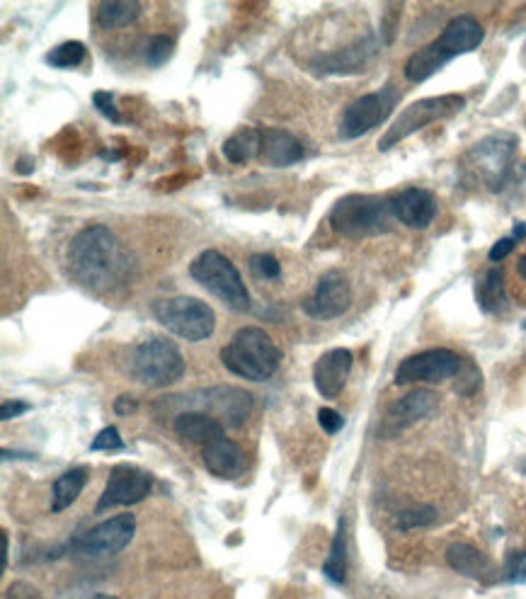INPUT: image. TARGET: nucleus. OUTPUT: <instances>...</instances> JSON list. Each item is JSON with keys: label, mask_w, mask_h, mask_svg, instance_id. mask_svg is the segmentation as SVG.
<instances>
[{"label": "nucleus", "mask_w": 526, "mask_h": 599, "mask_svg": "<svg viewBox=\"0 0 526 599\" xmlns=\"http://www.w3.org/2000/svg\"><path fill=\"white\" fill-rule=\"evenodd\" d=\"M68 270L95 292H110L129 275V255L107 226H88L68 245Z\"/></svg>", "instance_id": "f257e3e1"}, {"label": "nucleus", "mask_w": 526, "mask_h": 599, "mask_svg": "<svg viewBox=\"0 0 526 599\" xmlns=\"http://www.w3.org/2000/svg\"><path fill=\"white\" fill-rule=\"evenodd\" d=\"M483 25L473 15H459L444 27V32L439 34V39H434L432 44L415 51L405 64V78L413 83L430 81L439 68H444L451 59H456L459 54H468L476 51L483 44Z\"/></svg>", "instance_id": "f03ea898"}, {"label": "nucleus", "mask_w": 526, "mask_h": 599, "mask_svg": "<svg viewBox=\"0 0 526 599\" xmlns=\"http://www.w3.org/2000/svg\"><path fill=\"white\" fill-rule=\"evenodd\" d=\"M221 362L245 381H267L279 369L282 352L262 328H240L221 350Z\"/></svg>", "instance_id": "7ed1b4c3"}, {"label": "nucleus", "mask_w": 526, "mask_h": 599, "mask_svg": "<svg viewBox=\"0 0 526 599\" xmlns=\"http://www.w3.org/2000/svg\"><path fill=\"white\" fill-rule=\"evenodd\" d=\"M396 219L391 209V197L379 195H347L330 211V226L345 238H369L391 231Z\"/></svg>", "instance_id": "20e7f679"}, {"label": "nucleus", "mask_w": 526, "mask_h": 599, "mask_svg": "<svg viewBox=\"0 0 526 599\" xmlns=\"http://www.w3.org/2000/svg\"><path fill=\"white\" fill-rule=\"evenodd\" d=\"M190 277L194 282L202 284L204 289H209L214 296H219L231 311H250V294L248 289H245L240 270L221 253V250H202V253L190 262Z\"/></svg>", "instance_id": "39448f33"}, {"label": "nucleus", "mask_w": 526, "mask_h": 599, "mask_svg": "<svg viewBox=\"0 0 526 599\" xmlns=\"http://www.w3.org/2000/svg\"><path fill=\"white\" fill-rule=\"evenodd\" d=\"M156 321L170 333L187 342L207 340L216 328V316L211 306L194 296H170L153 304Z\"/></svg>", "instance_id": "423d86ee"}, {"label": "nucleus", "mask_w": 526, "mask_h": 599, "mask_svg": "<svg viewBox=\"0 0 526 599\" xmlns=\"http://www.w3.org/2000/svg\"><path fill=\"white\" fill-rule=\"evenodd\" d=\"M463 107H466V98L459 93L437 95V98H425L413 102V105H408L398 114L396 122H393L386 134L381 136L379 151H391L393 146H398L400 141L408 139L410 134L430 127V124L439 122V119L454 117V114H459Z\"/></svg>", "instance_id": "0eeeda50"}, {"label": "nucleus", "mask_w": 526, "mask_h": 599, "mask_svg": "<svg viewBox=\"0 0 526 599\" xmlns=\"http://www.w3.org/2000/svg\"><path fill=\"white\" fill-rule=\"evenodd\" d=\"M134 374L141 384L165 389L185 374V359L175 342L168 338H151L144 345L136 347L134 352Z\"/></svg>", "instance_id": "6e6552de"}, {"label": "nucleus", "mask_w": 526, "mask_h": 599, "mask_svg": "<svg viewBox=\"0 0 526 599\" xmlns=\"http://www.w3.org/2000/svg\"><path fill=\"white\" fill-rule=\"evenodd\" d=\"M398 105V90L393 85H383L381 90L362 95L342 112L340 122V136L342 139H359L367 131L376 129L388 119V114H393Z\"/></svg>", "instance_id": "1a4fd4ad"}, {"label": "nucleus", "mask_w": 526, "mask_h": 599, "mask_svg": "<svg viewBox=\"0 0 526 599\" xmlns=\"http://www.w3.org/2000/svg\"><path fill=\"white\" fill-rule=\"evenodd\" d=\"M463 369V359L456 352L444 350V347H434V350L420 352L398 364L396 369V384H439L459 376Z\"/></svg>", "instance_id": "9d476101"}, {"label": "nucleus", "mask_w": 526, "mask_h": 599, "mask_svg": "<svg viewBox=\"0 0 526 599\" xmlns=\"http://www.w3.org/2000/svg\"><path fill=\"white\" fill-rule=\"evenodd\" d=\"M514 151H517V139L510 134H495L480 141L471 148V161L490 190L497 192L505 180L510 178L514 163Z\"/></svg>", "instance_id": "9b49d317"}, {"label": "nucleus", "mask_w": 526, "mask_h": 599, "mask_svg": "<svg viewBox=\"0 0 526 599\" xmlns=\"http://www.w3.org/2000/svg\"><path fill=\"white\" fill-rule=\"evenodd\" d=\"M352 306V287L350 279L342 275L340 270L325 272L318 279L313 294L303 301V313L311 316L313 321H333L340 318L342 313H347V308Z\"/></svg>", "instance_id": "f8f14e48"}, {"label": "nucleus", "mask_w": 526, "mask_h": 599, "mask_svg": "<svg viewBox=\"0 0 526 599\" xmlns=\"http://www.w3.org/2000/svg\"><path fill=\"white\" fill-rule=\"evenodd\" d=\"M136 519L134 515H117L107 522L97 524V527L85 532L76 539V549L85 556H114V553L124 551L129 541L134 539Z\"/></svg>", "instance_id": "ddd939ff"}, {"label": "nucleus", "mask_w": 526, "mask_h": 599, "mask_svg": "<svg viewBox=\"0 0 526 599\" xmlns=\"http://www.w3.org/2000/svg\"><path fill=\"white\" fill-rule=\"evenodd\" d=\"M437 405H439L437 393L430 389H415L405 393V396L398 398L396 403L388 405L386 415H383L379 427V437L400 435V432L408 430V427L415 425V422L430 418L434 410H437Z\"/></svg>", "instance_id": "4468645a"}, {"label": "nucleus", "mask_w": 526, "mask_h": 599, "mask_svg": "<svg viewBox=\"0 0 526 599\" xmlns=\"http://www.w3.org/2000/svg\"><path fill=\"white\" fill-rule=\"evenodd\" d=\"M151 493V476L131 464H117L110 473L105 493L97 500V512H105L117 505H136Z\"/></svg>", "instance_id": "2eb2a0df"}, {"label": "nucleus", "mask_w": 526, "mask_h": 599, "mask_svg": "<svg viewBox=\"0 0 526 599\" xmlns=\"http://www.w3.org/2000/svg\"><path fill=\"white\" fill-rule=\"evenodd\" d=\"M204 408H209V415H214L221 425L240 427L248 415L253 413V396L243 389H231V386H214V389L199 393Z\"/></svg>", "instance_id": "dca6fc26"}, {"label": "nucleus", "mask_w": 526, "mask_h": 599, "mask_svg": "<svg viewBox=\"0 0 526 599\" xmlns=\"http://www.w3.org/2000/svg\"><path fill=\"white\" fill-rule=\"evenodd\" d=\"M379 54V42L376 37H362L359 42L350 44L347 49L335 51V54H325L313 61V71L330 73V76H347V73H357L367 68Z\"/></svg>", "instance_id": "f3484780"}, {"label": "nucleus", "mask_w": 526, "mask_h": 599, "mask_svg": "<svg viewBox=\"0 0 526 599\" xmlns=\"http://www.w3.org/2000/svg\"><path fill=\"white\" fill-rule=\"evenodd\" d=\"M352 372V352L345 347H335V350L325 352L323 357L316 362L313 369V381H316V389L323 398L333 401L345 389L347 379Z\"/></svg>", "instance_id": "a211bd4d"}, {"label": "nucleus", "mask_w": 526, "mask_h": 599, "mask_svg": "<svg viewBox=\"0 0 526 599\" xmlns=\"http://www.w3.org/2000/svg\"><path fill=\"white\" fill-rule=\"evenodd\" d=\"M391 209L396 221L408 228H427L437 216V199L430 190L408 187L391 197Z\"/></svg>", "instance_id": "6ab92c4d"}, {"label": "nucleus", "mask_w": 526, "mask_h": 599, "mask_svg": "<svg viewBox=\"0 0 526 599\" xmlns=\"http://www.w3.org/2000/svg\"><path fill=\"white\" fill-rule=\"evenodd\" d=\"M173 430L182 444H199L209 447L216 439H224V425L209 413H197V410H185L173 422Z\"/></svg>", "instance_id": "aec40b11"}, {"label": "nucleus", "mask_w": 526, "mask_h": 599, "mask_svg": "<svg viewBox=\"0 0 526 599\" xmlns=\"http://www.w3.org/2000/svg\"><path fill=\"white\" fill-rule=\"evenodd\" d=\"M202 461L207 466L209 473H214L216 478L224 481H233L240 478L245 471V454L240 452V447L231 439H216L209 447L202 449Z\"/></svg>", "instance_id": "412c9836"}, {"label": "nucleus", "mask_w": 526, "mask_h": 599, "mask_svg": "<svg viewBox=\"0 0 526 599\" xmlns=\"http://www.w3.org/2000/svg\"><path fill=\"white\" fill-rule=\"evenodd\" d=\"M260 158L272 168H287L303 161V144L294 134L282 129H262Z\"/></svg>", "instance_id": "4be33fe9"}, {"label": "nucleus", "mask_w": 526, "mask_h": 599, "mask_svg": "<svg viewBox=\"0 0 526 599\" xmlns=\"http://www.w3.org/2000/svg\"><path fill=\"white\" fill-rule=\"evenodd\" d=\"M447 561H449V566L456 570V573L466 575V578H473V580H483L493 573L488 558H485L483 553L476 549V546L463 544V541H456V544L449 546Z\"/></svg>", "instance_id": "5701e85b"}, {"label": "nucleus", "mask_w": 526, "mask_h": 599, "mask_svg": "<svg viewBox=\"0 0 526 599\" xmlns=\"http://www.w3.org/2000/svg\"><path fill=\"white\" fill-rule=\"evenodd\" d=\"M144 5L139 0H105V3L97 5V25L102 30H124V27L134 25L139 20Z\"/></svg>", "instance_id": "b1692460"}, {"label": "nucleus", "mask_w": 526, "mask_h": 599, "mask_svg": "<svg viewBox=\"0 0 526 599\" xmlns=\"http://www.w3.org/2000/svg\"><path fill=\"white\" fill-rule=\"evenodd\" d=\"M262 134L257 129H240L224 141V156L233 165H245L253 158H260Z\"/></svg>", "instance_id": "393cba45"}, {"label": "nucleus", "mask_w": 526, "mask_h": 599, "mask_svg": "<svg viewBox=\"0 0 526 599\" xmlns=\"http://www.w3.org/2000/svg\"><path fill=\"white\" fill-rule=\"evenodd\" d=\"M85 483H88V469L78 466V469L66 471L59 481L54 483V502H51V510L64 512L66 507H71L78 500V495L83 493Z\"/></svg>", "instance_id": "a878e982"}, {"label": "nucleus", "mask_w": 526, "mask_h": 599, "mask_svg": "<svg viewBox=\"0 0 526 599\" xmlns=\"http://www.w3.org/2000/svg\"><path fill=\"white\" fill-rule=\"evenodd\" d=\"M478 304L485 313H502L507 308V292L502 270H490L478 284Z\"/></svg>", "instance_id": "bb28decb"}, {"label": "nucleus", "mask_w": 526, "mask_h": 599, "mask_svg": "<svg viewBox=\"0 0 526 599\" xmlns=\"http://www.w3.org/2000/svg\"><path fill=\"white\" fill-rule=\"evenodd\" d=\"M323 575L328 580H333L335 585L345 583L347 575V541H345V519H340L337 524V534L333 539V549H330L328 561L323 566Z\"/></svg>", "instance_id": "cd10ccee"}, {"label": "nucleus", "mask_w": 526, "mask_h": 599, "mask_svg": "<svg viewBox=\"0 0 526 599\" xmlns=\"http://www.w3.org/2000/svg\"><path fill=\"white\" fill-rule=\"evenodd\" d=\"M88 56V51H85V44L80 42H64L59 44L56 49H51L47 54V64L54 68H76L83 64V59Z\"/></svg>", "instance_id": "c85d7f7f"}, {"label": "nucleus", "mask_w": 526, "mask_h": 599, "mask_svg": "<svg viewBox=\"0 0 526 599\" xmlns=\"http://www.w3.org/2000/svg\"><path fill=\"white\" fill-rule=\"evenodd\" d=\"M434 522H437V510H434L432 505L405 507V510L398 515V529H403V532L430 527Z\"/></svg>", "instance_id": "c756f323"}, {"label": "nucleus", "mask_w": 526, "mask_h": 599, "mask_svg": "<svg viewBox=\"0 0 526 599\" xmlns=\"http://www.w3.org/2000/svg\"><path fill=\"white\" fill-rule=\"evenodd\" d=\"M173 47H175V39L170 37V34H156V37H153L144 49L146 66H151V68L163 66L165 61L170 59V51H173Z\"/></svg>", "instance_id": "7c9ffc66"}, {"label": "nucleus", "mask_w": 526, "mask_h": 599, "mask_svg": "<svg viewBox=\"0 0 526 599\" xmlns=\"http://www.w3.org/2000/svg\"><path fill=\"white\" fill-rule=\"evenodd\" d=\"M250 272L257 279H279L282 277V265H279V260L274 258L270 253H257L250 258Z\"/></svg>", "instance_id": "2f4dec72"}, {"label": "nucleus", "mask_w": 526, "mask_h": 599, "mask_svg": "<svg viewBox=\"0 0 526 599\" xmlns=\"http://www.w3.org/2000/svg\"><path fill=\"white\" fill-rule=\"evenodd\" d=\"M122 447H124V442H122V437H119L117 427H105V430H102L100 435L93 439V444H90V449H93V452H117V449H122Z\"/></svg>", "instance_id": "473e14b6"}, {"label": "nucleus", "mask_w": 526, "mask_h": 599, "mask_svg": "<svg viewBox=\"0 0 526 599\" xmlns=\"http://www.w3.org/2000/svg\"><path fill=\"white\" fill-rule=\"evenodd\" d=\"M505 573H507V580H510V583H526V551L510 553Z\"/></svg>", "instance_id": "72a5a7b5"}, {"label": "nucleus", "mask_w": 526, "mask_h": 599, "mask_svg": "<svg viewBox=\"0 0 526 599\" xmlns=\"http://www.w3.org/2000/svg\"><path fill=\"white\" fill-rule=\"evenodd\" d=\"M318 422H320V427H323V432H328V435H337V432L342 430V425H345V418H342V415L333 408H320Z\"/></svg>", "instance_id": "f704fd0d"}, {"label": "nucleus", "mask_w": 526, "mask_h": 599, "mask_svg": "<svg viewBox=\"0 0 526 599\" xmlns=\"http://www.w3.org/2000/svg\"><path fill=\"white\" fill-rule=\"evenodd\" d=\"M93 102H95L97 110L105 114L107 119H112V122H122V117H119V110L114 107V98L110 93H102V90H97V93L93 95Z\"/></svg>", "instance_id": "c9c22d12"}, {"label": "nucleus", "mask_w": 526, "mask_h": 599, "mask_svg": "<svg viewBox=\"0 0 526 599\" xmlns=\"http://www.w3.org/2000/svg\"><path fill=\"white\" fill-rule=\"evenodd\" d=\"M30 408L32 405L25 401H5L3 405H0V420L8 422L13 418H20V415H25Z\"/></svg>", "instance_id": "e433bc0d"}, {"label": "nucleus", "mask_w": 526, "mask_h": 599, "mask_svg": "<svg viewBox=\"0 0 526 599\" xmlns=\"http://www.w3.org/2000/svg\"><path fill=\"white\" fill-rule=\"evenodd\" d=\"M466 367H468V376H463V372H459V376H463V381H461V386H456V389L468 396V393L480 389V372L473 367V364H466Z\"/></svg>", "instance_id": "4c0bfd02"}, {"label": "nucleus", "mask_w": 526, "mask_h": 599, "mask_svg": "<svg viewBox=\"0 0 526 599\" xmlns=\"http://www.w3.org/2000/svg\"><path fill=\"white\" fill-rule=\"evenodd\" d=\"M514 245H517V241H514L512 236L510 238H502V241H497L493 245V250H490V260H493V262L505 260L507 255H510L512 250H514Z\"/></svg>", "instance_id": "58836bf2"}, {"label": "nucleus", "mask_w": 526, "mask_h": 599, "mask_svg": "<svg viewBox=\"0 0 526 599\" xmlns=\"http://www.w3.org/2000/svg\"><path fill=\"white\" fill-rule=\"evenodd\" d=\"M139 408V401H136L134 396H119L117 401H114V413L117 415H129V413H134V410Z\"/></svg>", "instance_id": "ea45409f"}, {"label": "nucleus", "mask_w": 526, "mask_h": 599, "mask_svg": "<svg viewBox=\"0 0 526 599\" xmlns=\"http://www.w3.org/2000/svg\"><path fill=\"white\" fill-rule=\"evenodd\" d=\"M8 599H42V597H39V592H37V590H34V587H32V585H27V592H25V597H20V592H17V590H15V587H10V590H8Z\"/></svg>", "instance_id": "a19ab883"}, {"label": "nucleus", "mask_w": 526, "mask_h": 599, "mask_svg": "<svg viewBox=\"0 0 526 599\" xmlns=\"http://www.w3.org/2000/svg\"><path fill=\"white\" fill-rule=\"evenodd\" d=\"M32 168H34V161H30V158H20V161H17V170H20L22 175L32 173Z\"/></svg>", "instance_id": "79ce46f5"}, {"label": "nucleus", "mask_w": 526, "mask_h": 599, "mask_svg": "<svg viewBox=\"0 0 526 599\" xmlns=\"http://www.w3.org/2000/svg\"><path fill=\"white\" fill-rule=\"evenodd\" d=\"M512 238H514V241H517V243H519V241H524V238H526V224H517V226H514Z\"/></svg>", "instance_id": "37998d69"}, {"label": "nucleus", "mask_w": 526, "mask_h": 599, "mask_svg": "<svg viewBox=\"0 0 526 599\" xmlns=\"http://www.w3.org/2000/svg\"><path fill=\"white\" fill-rule=\"evenodd\" d=\"M8 459H32V454H22V452H8V449H5V452H3V461H8Z\"/></svg>", "instance_id": "c03bdc74"}, {"label": "nucleus", "mask_w": 526, "mask_h": 599, "mask_svg": "<svg viewBox=\"0 0 526 599\" xmlns=\"http://www.w3.org/2000/svg\"><path fill=\"white\" fill-rule=\"evenodd\" d=\"M517 272H519V275H522V279H526V255H524V258H519Z\"/></svg>", "instance_id": "a18cd8bd"}, {"label": "nucleus", "mask_w": 526, "mask_h": 599, "mask_svg": "<svg viewBox=\"0 0 526 599\" xmlns=\"http://www.w3.org/2000/svg\"><path fill=\"white\" fill-rule=\"evenodd\" d=\"M93 599H117V597H110V595H95Z\"/></svg>", "instance_id": "49530a36"}, {"label": "nucleus", "mask_w": 526, "mask_h": 599, "mask_svg": "<svg viewBox=\"0 0 526 599\" xmlns=\"http://www.w3.org/2000/svg\"><path fill=\"white\" fill-rule=\"evenodd\" d=\"M524 328H526V323H524Z\"/></svg>", "instance_id": "de8ad7c7"}]
</instances>
